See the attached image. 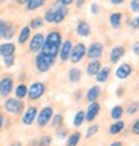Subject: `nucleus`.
<instances>
[{"instance_id":"f257e3e1","label":"nucleus","mask_w":139,"mask_h":146,"mask_svg":"<svg viewBox=\"0 0 139 146\" xmlns=\"http://www.w3.org/2000/svg\"><path fill=\"white\" fill-rule=\"evenodd\" d=\"M61 43H63L61 33L58 30H49L48 35L45 36V43L42 46L41 54H43L45 57L57 60V55H58V51H60Z\"/></svg>"},{"instance_id":"f03ea898","label":"nucleus","mask_w":139,"mask_h":146,"mask_svg":"<svg viewBox=\"0 0 139 146\" xmlns=\"http://www.w3.org/2000/svg\"><path fill=\"white\" fill-rule=\"evenodd\" d=\"M3 108L11 115H19L24 109V103L21 100H18V98H15V97H8L3 103Z\"/></svg>"},{"instance_id":"7ed1b4c3","label":"nucleus","mask_w":139,"mask_h":146,"mask_svg":"<svg viewBox=\"0 0 139 146\" xmlns=\"http://www.w3.org/2000/svg\"><path fill=\"white\" fill-rule=\"evenodd\" d=\"M55 63V60L54 58H49V57H45L43 54H36L35 57V67L37 72H41V73H45V72H48L52 66H54Z\"/></svg>"},{"instance_id":"20e7f679","label":"nucleus","mask_w":139,"mask_h":146,"mask_svg":"<svg viewBox=\"0 0 139 146\" xmlns=\"http://www.w3.org/2000/svg\"><path fill=\"white\" fill-rule=\"evenodd\" d=\"M51 9H52V24H61L69 14V9L61 6L58 2L52 3Z\"/></svg>"},{"instance_id":"39448f33","label":"nucleus","mask_w":139,"mask_h":146,"mask_svg":"<svg viewBox=\"0 0 139 146\" xmlns=\"http://www.w3.org/2000/svg\"><path fill=\"white\" fill-rule=\"evenodd\" d=\"M54 116V109L51 106H45L41 110L37 112V116H36V122L41 128L46 127L49 122H51V118Z\"/></svg>"},{"instance_id":"423d86ee","label":"nucleus","mask_w":139,"mask_h":146,"mask_svg":"<svg viewBox=\"0 0 139 146\" xmlns=\"http://www.w3.org/2000/svg\"><path fill=\"white\" fill-rule=\"evenodd\" d=\"M87 55V46H85V43L79 42L76 45H74V48H72V52H70V57L69 60L74 64H78L79 61H82L84 57Z\"/></svg>"},{"instance_id":"0eeeda50","label":"nucleus","mask_w":139,"mask_h":146,"mask_svg":"<svg viewBox=\"0 0 139 146\" xmlns=\"http://www.w3.org/2000/svg\"><path fill=\"white\" fill-rule=\"evenodd\" d=\"M45 92H46V85L43 82H33L29 87L27 97L30 100H39L41 97H43Z\"/></svg>"},{"instance_id":"6e6552de","label":"nucleus","mask_w":139,"mask_h":146,"mask_svg":"<svg viewBox=\"0 0 139 146\" xmlns=\"http://www.w3.org/2000/svg\"><path fill=\"white\" fill-rule=\"evenodd\" d=\"M45 43V36L42 33H35L31 37H30V42H29V51L33 52V54H39L42 51V46Z\"/></svg>"},{"instance_id":"1a4fd4ad","label":"nucleus","mask_w":139,"mask_h":146,"mask_svg":"<svg viewBox=\"0 0 139 146\" xmlns=\"http://www.w3.org/2000/svg\"><path fill=\"white\" fill-rule=\"evenodd\" d=\"M103 49H105L103 43H100V42H93L88 48H87V57H88L90 60H99V58L103 55Z\"/></svg>"},{"instance_id":"9d476101","label":"nucleus","mask_w":139,"mask_h":146,"mask_svg":"<svg viewBox=\"0 0 139 146\" xmlns=\"http://www.w3.org/2000/svg\"><path fill=\"white\" fill-rule=\"evenodd\" d=\"M14 91V79L12 76H5L0 79V96L2 97H6Z\"/></svg>"},{"instance_id":"9b49d317","label":"nucleus","mask_w":139,"mask_h":146,"mask_svg":"<svg viewBox=\"0 0 139 146\" xmlns=\"http://www.w3.org/2000/svg\"><path fill=\"white\" fill-rule=\"evenodd\" d=\"M36 116H37V108L36 106H30V108L24 110V113L21 116V122L24 125H31L36 121Z\"/></svg>"},{"instance_id":"f8f14e48","label":"nucleus","mask_w":139,"mask_h":146,"mask_svg":"<svg viewBox=\"0 0 139 146\" xmlns=\"http://www.w3.org/2000/svg\"><path fill=\"white\" fill-rule=\"evenodd\" d=\"M99 112H100V103H99V102H93V103H90V104H88V108H87V110L84 112V113H85V121L93 122V121H94V119L97 118Z\"/></svg>"},{"instance_id":"ddd939ff","label":"nucleus","mask_w":139,"mask_h":146,"mask_svg":"<svg viewBox=\"0 0 139 146\" xmlns=\"http://www.w3.org/2000/svg\"><path fill=\"white\" fill-rule=\"evenodd\" d=\"M72 48H74V43H72L70 39H67V40H63V43H61V46H60V51H58V57H60V60H61L63 63L69 60L70 52H72Z\"/></svg>"},{"instance_id":"4468645a","label":"nucleus","mask_w":139,"mask_h":146,"mask_svg":"<svg viewBox=\"0 0 139 146\" xmlns=\"http://www.w3.org/2000/svg\"><path fill=\"white\" fill-rule=\"evenodd\" d=\"M132 72H133L132 64H130V63H123V64H120V66L115 69V76H117L118 79H127V78L132 75Z\"/></svg>"},{"instance_id":"2eb2a0df","label":"nucleus","mask_w":139,"mask_h":146,"mask_svg":"<svg viewBox=\"0 0 139 146\" xmlns=\"http://www.w3.org/2000/svg\"><path fill=\"white\" fill-rule=\"evenodd\" d=\"M126 54V48L121 45H115L114 48L111 49V54H109V61L111 63H118L120 60L124 57Z\"/></svg>"},{"instance_id":"dca6fc26","label":"nucleus","mask_w":139,"mask_h":146,"mask_svg":"<svg viewBox=\"0 0 139 146\" xmlns=\"http://www.w3.org/2000/svg\"><path fill=\"white\" fill-rule=\"evenodd\" d=\"M90 33H91L90 24L85 21V19H79L78 24H76V35L81 36V37H88Z\"/></svg>"},{"instance_id":"f3484780","label":"nucleus","mask_w":139,"mask_h":146,"mask_svg":"<svg viewBox=\"0 0 139 146\" xmlns=\"http://www.w3.org/2000/svg\"><path fill=\"white\" fill-rule=\"evenodd\" d=\"M102 94V90L99 85H93L87 90V94H85V98L88 100V103H93V102H97V98L100 97Z\"/></svg>"},{"instance_id":"a211bd4d","label":"nucleus","mask_w":139,"mask_h":146,"mask_svg":"<svg viewBox=\"0 0 139 146\" xmlns=\"http://www.w3.org/2000/svg\"><path fill=\"white\" fill-rule=\"evenodd\" d=\"M100 69H102V64L99 60H90L87 67H85V73H87L88 76H96Z\"/></svg>"},{"instance_id":"6ab92c4d","label":"nucleus","mask_w":139,"mask_h":146,"mask_svg":"<svg viewBox=\"0 0 139 146\" xmlns=\"http://www.w3.org/2000/svg\"><path fill=\"white\" fill-rule=\"evenodd\" d=\"M15 45L12 42H5L0 45V57H8V55H15Z\"/></svg>"},{"instance_id":"aec40b11","label":"nucleus","mask_w":139,"mask_h":146,"mask_svg":"<svg viewBox=\"0 0 139 146\" xmlns=\"http://www.w3.org/2000/svg\"><path fill=\"white\" fill-rule=\"evenodd\" d=\"M109 76H111V67L103 66V67L99 70V73L96 75V81H97V84H105V82L109 81Z\"/></svg>"},{"instance_id":"412c9836","label":"nucleus","mask_w":139,"mask_h":146,"mask_svg":"<svg viewBox=\"0 0 139 146\" xmlns=\"http://www.w3.org/2000/svg\"><path fill=\"white\" fill-rule=\"evenodd\" d=\"M121 19H123V15L121 12H112L109 15V24L114 30H120L121 29Z\"/></svg>"},{"instance_id":"4be33fe9","label":"nucleus","mask_w":139,"mask_h":146,"mask_svg":"<svg viewBox=\"0 0 139 146\" xmlns=\"http://www.w3.org/2000/svg\"><path fill=\"white\" fill-rule=\"evenodd\" d=\"M30 37H31V30H30L29 25H24L21 29V31H19V35H18V43L19 45L27 43V40H30Z\"/></svg>"},{"instance_id":"5701e85b","label":"nucleus","mask_w":139,"mask_h":146,"mask_svg":"<svg viewBox=\"0 0 139 146\" xmlns=\"http://www.w3.org/2000/svg\"><path fill=\"white\" fill-rule=\"evenodd\" d=\"M124 128H126L124 121H115L114 124H111V125H109L108 133H109L111 136H117V134H120V133H123Z\"/></svg>"},{"instance_id":"b1692460","label":"nucleus","mask_w":139,"mask_h":146,"mask_svg":"<svg viewBox=\"0 0 139 146\" xmlns=\"http://www.w3.org/2000/svg\"><path fill=\"white\" fill-rule=\"evenodd\" d=\"M67 78H69V81L72 84H76L81 81V78H82V70L81 69H78V67H72L69 72H67Z\"/></svg>"},{"instance_id":"393cba45","label":"nucleus","mask_w":139,"mask_h":146,"mask_svg":"<svg viewBox=\"0 0 139 146\" xmlns=\"http://www.w3.org/2000/svg\"><path fill=\"white\" fill-rule=\"evenodd\" d=\"M81 133L79 131H74L67 136V140H66V146H78L79 140H81Z\"/></svg>"},{"instance_id":"a878e982","label":"nucleus","mask_w":139,"mask_h":146,"mask_svg":"<svg viewBox=\"0 0 139 146\" xmlns=\"http://www.w3.org/2000/svg\"><path fill=\"white\" fill-rule=\"evenodd\" d=\"M27 92H29V87L25 84H19L15 87V98L18 100H23V98L27 97Z\"/></svg>"},{"instance_id":"bb28decb","label":"nucleus","mask_w":139,"mask_h":146,"mask_svg":"<svg viewBox=\"0 0 139 146\" xmlns=\"http://www.w3.org/2000/svg\"><path fill=\"white\" fill-rule=\"evenodd\" d=\"M124 115V108L120 104L114 106V108L111 109V118L114 119V121H121V118Z\"/></svg>"},{"instance_id":"cd10ccee","label":"nucleus","mask_w":139,"mask_h":146,"mask_svg":"<svg viewBox=\"0 0 139 146\" xmlns=\"http://www.w3.org/2000/svg\"><path fill=\"white\" fill-rule=\"evenodd\" d=\"M45 5L43 0H29V2H25V9L27 11H36L39 8H42Z\"/></svg>"},{"instance_id":"c85d7f7f","label":"nucleus","mask_w":139,"mask_h":146,"mask_svg":"<svg viewBox=\"0 0 139 146\" xmlns=\"http://www.w3.org/2000/svg\"><path fill=\"white\" fill-rule=\"evenodd\" d=\"M84 121H85V113H84V110H78L76 113H75V116H74V125L76 128H79L81 125L84 124Z\"/></svg>"},{"instance_id":"c756f323","label":"nucleus","mask_w":139,"mask_h":146,"mask_svg":"<svg viewBox=\"0 0 139 146\" xmlns=\"http://www.w3.org/2000/svg\"><path fill=\"white\" fill-rule=\"evenodd\" d=\"M42 25H43L42 17H35V18H33L31 21H30V25H29V27H30V30H39V29L42 27Z\"/></svg>"},{"instance_id":"7c9ffc66","label":"nucleus","mask_w":139,"mask_h":146,"mask_svg":"<svg viewBox=\"0 0 139 146\" xmlns=\"http://www.w3.org/2000/svg\"><path fill=\"white\" fill-rule=\"evenodd\" d=\"M51 125H52L54 128L63 127V115H61V113H55L54 116L51 118Z\"/></svg>"},{"instance_id":"2f4dec72","label":"nucleus","mask_w":139,"mask_h":146,"mask_svg":"<svg viewBox=\"0 0 139 146\" xmlns=\"http://www.w3.org/2000/svg\"><path fill=\"white\" fill-rule=\"evenodd\" d=\"M37 146H51V143H52V137L49 136V134H43V136H41L37 139Z\"/></svg>"},{"instance_id":"473e14b6","label":"nucleus","mask_w":139,"mask_h":146,"mask_svg":"<svg viewBox=\"0 0 139 146\" xmlns=\"http://www.w3.org/2000/svg\"><path fill=\"white\" fill-rule=\"evenodd\" d=\"M15 31H17L15 25L8 23V27H6V33H5V37H3V39H8V40H11V39L15 36Z\"/></svg>"},{"instance_id":"72a5a7b5","label":"nucleus","mask_w":139,"mask_h":146,"mask_svg":"<svg viewBox=\"0 0 139 146\" xmlns=\"http://www.w3.org/2000/svg\"><path fill=\"white\" fill-rule=\"evenodd\" d=\"M99 128H100V127H99L97 124H93V125H90L88 130H87V134H85V137H87V139H91V137H93V136H94L96 133L99 131Z\"/></svg>"},{"instance_id":"f704fd0d","label":"nucleus","mask_w":139,"mask_h":146,"mask_svg":"<svg viewBox=\"0 0 139 146\" xmlns=\"http://www.w3.org/2000/svg\"><path fill=\"white\" fill-rule=\"evenodd\" d=\"M15 64V57L14 55H8V57H3V66L5 67H12Z\"/></svg>"},{"instance_id":"c9c22d12","label":"nucleus","mask_w":139,"mask_h":146,"mask_svg":"<svg viewBox=\"0 0 139 146\" xmlns=\"http://www.w3.org/2000/svg\"><path fill=\"white\" fill-rule=\"evenodd\" d=\"M136 112H139V103L138 102L130 103V106L127 108V115H135Z\"/></svg>"},{"instance_id":"e433bc0d","label":"nucleus","mask_w":139,"mask_h":146,"mask_svg":"<svg viewBox=\"0 0 139 146\" xmlns=\"http://www.w3.org/2000/svg\"><path fill=\"white\" fill-rule=\"evenodd\" d=\"M55 136H57V139H60V140H64V139L67 137V130H66L64 127H60V128H57V133H55Z\"/></svg>"},{"instance_id":"4c0bfd02","label":"nucleus","mask_w":139,"mask_h":146,"mask_svg":"<svg viewBox=\"0 0 139 146\" xmlns=\"http://www.w3.org/2000/svg\"><path fill=\"white\" fill-rule=\"evenodd\" d=\"M129 6H130V11L133 14H139V0H132L129 3Z\"/></svg>"},{"instance_id":"58836bf2","label":"nucleus","mask_w":139,"mask_h":146,"mask_svg":"<svg viewBox=\"0 0 139 146\" xmlns=\"http://www.w3.org/2000/svg\"><path fill=\"white\" fill-rule=\"evenodd\" d=\"M6 27H8V21H5V19H0V39L5 37Z\"/></svg>"},{"instance_id":"ea45409f","label":"nucleus","mask_w":139,"mask_h":146,"mask_svg":"<svg viewBox=\"0 0 139 146\" xmlns=\"http://www.w3.org/2000/svg\"><path fill=\"white\" fill-rule=\"evenodd\" d=\"M132 133L136 134V136H139V118L133 122V125H132Z\"/></svg>"},{"instance_id":"a19ab883","label":"nucleus","mask_w":139,"mask_h":146,"mask_svg":"<svg viewBox=\"0 0 139 146\" xmlns=\"http://www.w3.org/2000/svg\"><path fill=\"white\" fill-rule=\"evenodd\" d=\"M99 12H100V6H99V3H91V14L97 15Z\"/></svg>"},{"instance_id":"79ce46f5","label":"nucleus","mask_w":139,"mask_h":146,"mask_svg":"<svg viewBox=\"0 0 139 146\" xmlns=\"http://www.w3.org/2000/svg\"><path fill=\"white\" fill-rule=\"evenodd\" d=\"M130 25H132V29H138L139 27V14L136 15V18L133 19V21L130 23Z\"/></svg>"},{"instance_id":"37998d69","label":"nucleus","mask_w":139,"mask_h":146,"mask_svg":"<svg viewBox=\"0 0 139 146\" xmlns=\"http://www.w3.org/2000/svg\"><path fill=\"white\" fill-rule=\"evenodd\" d=\"M58 3H60L61 6H64V8H67V6H70L72 3H75V2H72V0H58Z\"/></svg>"},{"instance_id":"c03bdc74","label":"nucleus","mask_w":139,"mask_h":146,"mask_svg":"<svg viewBox=\"0 0 139 146\" xmlns=\"http://www.w3.org/2000/svg\"><path fill=\"white\" fill-rule=\"evenodd\" d=\"M132 51H133L135 55H139V42H135L133 46H132Z\"/></svg>"},{"instance_id":"a18cd8bd","label":"nucleus","mask_w":139,"mask_h":146,"mask_svg":"<svg viewBox=\"0 0 139 146\" xmlns=\"http://www.w3.org/2000/svg\"><path fill=\"white\" fill-rule=\"evenodd\" d=\"M109 3H111V5H115V6H118V5H123V3H124V0H111Z\"/></svg>"},{"instance_id":"49530a36","label":"nucleus","mask_w":139,"mask_h":146,"mask_svg":"<svg viewBox=\"0 0 139 146\" xmlns=\"http://www.w3.org/2000/svg\"><path fill=\"white\" fill-rule=\"evenodd\" d=\"M3 124H5V115L0 113V130L3 128Z\"/></svg>"},{"instance_id":"de8ad7c7","label":"nucleus","mask_w":139,"mask_h":146,"mask_svg":"<svg viewBox=\"0 0 139 146\" xmlns=\"http://www.w3.org/2000/svg\"><path fill=\"white\" fill-rule=\"evenodd\" d=\"M109 146H123V143H121L120 140H115V142H112Z\"/></svg>"},{"instance_id":"09e8293b","label":"nucleus","mask_w":139,"mask_h":146,"mask_svg":"<svg viewBox=\"0 0 139 146\" xmlns=\"http://www.w3.org/2000/svg\"><path fill=\"white\" fill-rule=\"evenodd\" d=\"M11 146H23V143H21V142H19V140H15V142H14V143H12Z\"/></svg>"},{"instance_id":"8fccbe9b","label":"nucleus","mask_w":139,"mask_h":146,"mask_svg":"<svg viewBox=\"0 0 139 146\" xmlns=\"http://www.w3.org/2000/svg\"><path fill=\"white\" fill-rule=\"evenodd\" d=\"M84 3H85V2H76L75 5L78 6V8H81V6H84Z\"/></svg>"}]
</instances>
